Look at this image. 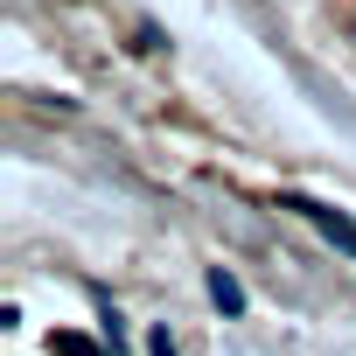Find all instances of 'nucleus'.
I'll use <instances>...</instances> for the list:
<instances>
[{"instance_id":"obj_3","label":"nucleus","mask_w":356,"mask_h":356,"mask_svg":"<svg viewBox=\"0 0 356 356\" xmlns=\"http://www.w3.org/2000/svg\"><path fill=\"white\" fill-rule=\"evenodd\" d=\"M154 356H175V342H168V328H154V342H147Z\"/></svg>"},{"instance_id":"obj_1","label":"nucleus","mask_w":356,"mask_h":356,"mask_svg":"<svg viewBox=\"0 0 356 356\" xmlns=\"http://www.w3.org/2000/svg\"><path fill=\"white\" fill-rule=\"evenodd\" d=\"M286 210H300V217H307L314 231H328V238H335L342 252H356V224H349L342 210H328V203H307V196H286Z\"/></svg>"},{"instance_id":"obj_2","label":"nucleus","mask_w":356,"mask_h":356,"mask_svg":"<svg viewBox=\"0 0 356 356\" xmlns=\"http://www.w3.org/2000/svg\"><path fill=\"white\" fill-rule=\"evenodd\" d=\"M210 300H217V307H224V314H245V286H238V280H231V273H224V266H217V273H210Z\"/></svg>"}]
</instances>
